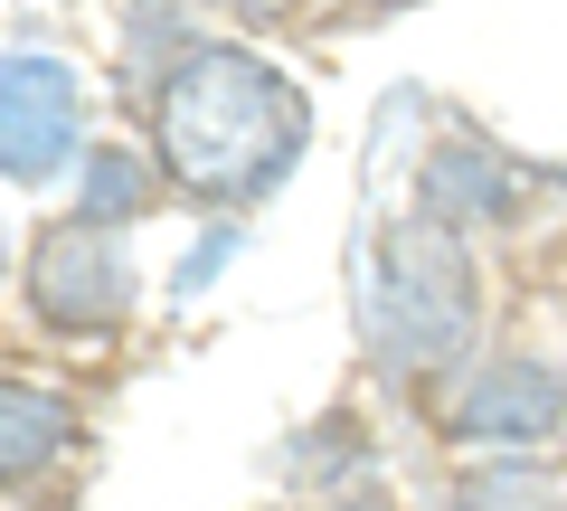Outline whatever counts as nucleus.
I'll list each match as a JSON object with an SVG mask.
<instances>
[{
    "mask_svg": "<svg viewBox=\"0 0 567 511\" xmlns=\"http://www.w3.org/2000/svg\"><path fill=\"white\" fill-rule=\"evenodd\" d=\"M360 511H369V502H360Z\"/></svg>",
    "mask_w": 567,
    "mask_h": 511,
    "instance_id": "11",
    "label": "nucleus"
},
{
    "mask_svg": "<svg viewBox=\"0 0 567 511\" xmlns=\"http://www.w3.org/2000/svg\"><path fill=\"white\" fill-rule=\"evenodd\" d=\"M237 20H275V10H293V0H227Z\"/></svg>",
    "mask_w": 567,
    "mask_h": 511,
    "instance_id": "10",
    "label": "nucleus"
},
{
    "mask_svg": "<svg viewBox=\"0 0 567 511\" xmlns=\"http://www.w3.org/2000/svg\"><path fill=\"white\" fill-rule=\"evenodd\" d=\"M454 511H567V502H558V483H548V473H511V464H492V473H464Z\"/></svg>",
    "mask_w": 567,
    "mask_h": 511,
    "instance_id": "9",
    "label": "nucleus"
},
{
    "mask_svg": "<svg viewBox=\"0 0 567 511\" xmlns=\"http://www.w3.org/2000/svg\"><path fill=\"white\" fill-rule=\"evenodd\" d=\"M76 208L85 218H142V208H152V162H142V152H85V190H76Z\"/></svg>",
    "mask_w": 567,
    "mask_h": 511,
    "instance_id": "8",
    "label": "nucleus"
},
{
    "mask_svg": "<svg viewBox=\"0 0 567 511\" xmlns=\"http://www.w3.org/2000/svg\"><path fill=\"white\" fill-rule=\"evenodd\" d=\"M29 313L58 331H114L133 313V256H123L114 218H66L29 246Z\"/></svg>",
    "mask_w": 567,
    "mask_h": 511,
    "instance_id": "3",
    "label": "nucleus"
},
{
    "mask_svg": "<svg viewBox=\"0 0 567 511\" xmlns=\"http://www.w3.org/2000/svg\"><path fill=\"white\" fill-rule=\"evenodd\" d=\"M162 171L189 200H265L303 152V95L256 48H181L162 67Z\"/></svg>",
    "mask_w": 567,
    "mask_h": 511,
    "instance_id": "1",
    "label": "nucleus"
},
{
    "mask_svg": "<svg viewBox=\"0 0 567 511\" xmlns=\"http://www.w3.org/2000/svg\"><path fill=\"white\" fill-rule=\"evenodd\" d=\"M66 446H76L66 398L29 389V379H0V483H39Z\"/></svg>",
    "mask_w": 567,
    "mask_h": 511,
    "instance_id": "7",
    "label": "nucleus"
},
{
    "mask_svg": "<svg viewBox=\"0 0 567 511\" xmlns=\"http://www.w3.org/2000/svg\"><path fill=\"white\" fill-rule=\"evenodd\" d=\"M369 350L398 389L435 379L473 350V323H483V294H473V256L445 218H406L379 237L369 256Z\"/></svg>",
    "mask_w": 567,
    "mask_h": 511,
    "instance_id": "2",
    "label": "nucleus"
},
{
    "mask_svg": "<svg viewBox=\"0 0 567 511\" xmlns=\"http://www.w3.org/2000/svg\"><path fill=\"white\" fill-rule=\"evenodd\" d=\"M76 143H85V85L39 48H10L0 58V171L48 181L76 162Z\"/></svg>",
    "mask_w": 567,
    "mask_h": 511,
    "instance_id": "4",
    "label": "nucleus"
},
{
    "mask_svg": "<svg viewBox=\"0 0 567 511\" xmlns=\"http://www.w3.org/2000/svg\"><path fill=\"white\" fill-rule=\"evenodd\" d=\"M567 427V379L539 360H492L473 369L464 408H454V436L464 446H548Z\"/></svg>",
    "mask_w": 567,
    "mask_h": 511,
    "instance_id": "5",
    "label": "nucleus"
},
{
    "mask_svg": "<svg viewBox=\"0 0 567 511\" xmlns=\"http://www.w3.org/2000/svg\"><path fill=\"white\" fill-rule=\"evenodd\" d=\"M511 208H520V171H511L502 152H483V143H445L435 162H425V218L473 227V218H511Z\"/></svg>",
    "mask_w": 567,
    "mask_h": 511,
    "instance_id": "6",
    "label": "nucleus"
}]
</instances>
